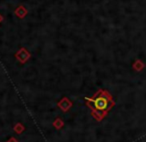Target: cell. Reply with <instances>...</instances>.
I'll return each instance as SVG.
<instances>
[{"label":"cell","instance_id":"obj_2","mask_svg":"<svg viewBox=\"0 0 146 142\" xmlns=\"http://www.w3.org/2000/svg\"><path fill=\"white\" fill-rule=\"evenodd\" d=\"M31 55L28 53V51L26 50L25 48H20L19 49V51L16 53V59L19 61L20 63H23L24 64L26 61L29 60V58H30Z\"/></svg>","mask_w":146,"mask_h":142},{"label":"cell","instance_id":"obj_3","mask_svg":"<svg viewBox=\"0 0 146 142\" xmlns=\"http://www.w3.org/2000/svg\"><path fill=\"white\" fill-rule=\"evenodd\" d=\"M14 13H15V15H16V16L18 17V18L23 19V18H25V17H26V15H27V13H28V11H27V9L25 8L24 6L20 5V6L17 7L16 10L14 11Z\"/></svg>","mask_w":146,"mask_h":142},{"label":"cell","instance_id":"obj_4","mask_svg":"<svg viewBox=\"0 0 146 142\" xmlns=\"http://www.w3.org/2000/svg\"><path fill=\"white\" fill-rule=\"evenodd\" d=\"M58 105H59V107L60 108H62L64 111H66L67 109H68L69 107H70L71 105H72V103H71L70 101H69L67 98H63L61 101H59L58 102Z\"/></svg>","mask_w":146,"mask_h":142},{"label":"cell","instance_id":"obj_7","mask_svg":"<svg viewBox=\"0 0 146 142\" xmlns=\"http://www.w3.org/2000/svg\"><path fill=\"white\" fill-rule=\"evenodd\" d=\"M2 21H3V16L1 14H0V23L2 22Z\"/></svg>","mask_w":146,"mask_h":142},{"label":"cell","instance_id":"obj_6","mask_svg":"<svg viewBox=\"0 0 146 142\" xmlns=\"http://www.w3.org/2000/svg\"><path fill=\"white\" fill-rule=\"evenodd\" d=\"M62 124H63V122L61 121L60 118H57V120L54 122V126H56L57 128H60L61 126H62Z\"/></svg>","mask_w":146,"mask_h":142},{"label":"cell","instance_id":"obj_1","mask_svg":"<svg viewBox=\"0 0 146 142\" xmlns=\"http://www.w3.org/2000/svg\"><path fill=\"white\" fill-rule=\"evenodd\" d=\"M85 100L87 105L91 108L92 115L98 121H100L115 104L110 94L104 90H99L92 98H85Z\"/></svg>","mask_w":146,"mask_h":142},{"label":"cell","instance_id":"obj_5","mask_svg":"<svg viewBox=\"0 0 146 142\" xmlns=\"http://www.w3.org/2000/svg\"><path fill=\"white\" fill-rule=\"evenodd\" d=\"M144 68V64L141 62L140 60H136L133 64V69L136 71V72H140L141 70H143Z\"/></svg>","mask_w":146,"mask_h":142}]
</instances>
